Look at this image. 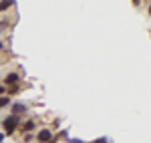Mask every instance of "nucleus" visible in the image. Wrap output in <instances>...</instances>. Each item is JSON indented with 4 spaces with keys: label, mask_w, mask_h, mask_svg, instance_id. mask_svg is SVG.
Listing matches in <instances>:
<instances>
[{
    "label": "nucleus",
    "mask_w": 151,
    "mask_h": 143,
    "mask_svg": "<svg viewBox=\"0 0 151 143\" xmlns=\"http://www.w3.org/2000/svg\"><path fill=\"white\" fill-rule=\"evenodd\" d=\"M69 143H83L81 139H69Z\"/></svg>",
    "instance_id": "11"
},
{
    "label": "nucleus",
    "mask_w": 151,
    "mask_h": 143,
    "mask_svg": "<svg viewBox=\"0 0 151 143\" xmlns=\"http://www.w3.org/2000/svg\"><path fill=\"white\" fill-rule=\"evenodd\" d=\"M36 125H38V123H36V119H32V117H30V119H22V121H20V125H18V131L30 133V131H35V129H36Z\"/></svg>",
    "instance_id": "4"
},
{
    "label": "nucleus",
    "mask_w": 151,
    "mask_h": 143,
    "mask_svg": "<svg viewBox=\"0 0 151 143\" xmlns=\"http://www.w3.org/2000/svg\"><path fill=\"white\" fill-rule=\"evenodd\" d=\"M26 111H28V107H26L24 103H14V105H10V115L20 117V115H24Z\"/></svg>",
    "instance_id": "5"
},
{
    "label": "nucleus",
    "mask_w": 151,
    "mask_h": 143,
    "mask_svg": "<svg viewBox=\"0 0 151 143\" xmlns=\"http://www.w3.org/2000/svg\"><path fill=\"white\" fill-rule=\"evenodd\" d=\"M10 8H12V2H0V12L10 10Z\"/></svg>",
    "instance_id": "8"
},
{
    "label": "nucleus",
    "mask_w": 151,
    "mask_h": 143,
    "mask_svg": "<svg viewBox=\"0 0 151 143\" xmlns=\"http://www.w3.org/2000/svg\"><path fill=\"white\" fill-rule=\"evenodd\" d=\"M93 143H109V139H97V141H93Z\"/></svg>",
    "instance_id": "10"
},
{
    "label": "nucleus",
    "mask_w": 151,
    "mask_h": 143,
    "mask_svg": "<svg viewBox=\"0 0 151 143\" xmlns=\"http://www.w3.org/2000/svg\"><path fill=\"white\" fill-rule=\"evenodd\" d=\"M20 81H22V75H20L18 71H10L8 75H6V77H4V79H2V83L6 85V87H12V85H18Z\"/></svg>",
    "instance_id": "3"
},
{
    "label": "nucleus",
    "mask_w": 151,
    "mask_h": 143,
    "mask_svg": "<svg viewBox=\"0 0 151 143\" xmlns=\"http://www.w3.org/2000/svg\"><path fill=\"white\" fill-rule=\"evenodd\" d=\"M4 137H6V135H4V133H0V143H4Z\"/></svg>",
    "instance_id": "12"
},
{
    "label": "nucleus",
    "mask_w": 151,
    "mask_h": 143,
    "mask_svg": "<svg viewBox=\"0 0 151 143\" xmlns=\"http://www.w3.org/2000/svg\"><path fill=\"white\" fill-rule=\"evenodd\" d=\"M20 117H16V115H8V117H4L2 119V133L4 135H14V133L18 131V125H20Z\"/></svg>",
    "instance_id": "1"
},
{
    "label": "nucleus",
    "mask_w": 151,
    "mask_h": 143,
    "mask_svg": "<svg viewBox=\"0 0 151 143\" xmlns=\"http://www.w3.org/2000/svg\"><path fill=\"white\" fill-rule=\"evenodd\" d=\"M0 85H2V83H0Z\"/></svg>",
    "instance_id": "15"
},
{
    "label": "nucleus",
    "mask_w": 151,
    "mask_h": 143,
    "mask_svg": "<svg viewBox=\"0 0 151 143\" xmlns=\"http://www.w3.org/2000/svg\"><path fill=\"white\" fill-rule=\"evenodd\" d=\"M0 34H2V28H0Z\"/></svg>",
    "instance_id": "14"
},
{
    "label": "nucleus",
    "mask_w": 151,
    "mask_h": 143,
    "mask_svg": "<svg viewBox=\"0 0 151 143\" xmlns=\"http://www.w3.org/2000/svg\"><path fill=\"white\" fill-rule=\"evenodd\" d=\"M20 89H22V85L18 83V85H12V87H6V93H8V97L10 95H18L20 93Z\"/></svg>",
    "instance_id": "6"
},
{
    "label": "nucleus",
    "mask_w": 151,
    "mask_h": 143,
    "mask_svg": "<svg viewBox=\"0 0 151 143\" xmlns=\"http://www.w3.org/2000/svg\"><path fill=\"white\" fill-rule=\"evenodd\" d=\"M149 16H151V4H149Z\"/></svg>",
    "instance_id": "13"
},
{
    "label": "nucleus",
    "mask_w": 151,
    "mask_h": 143,
    "mask_svg": "<svg viewBox=\"0 0 151 143\" xmlns=\"http://www.w3.org/2000/svg\"><path fill=\"white\" fill-rule=\"evenodd\" d=\"M36 141L38 143H57V137H55V133L50 131L48 127H42L40 131L36 133Z\"/></svg>",
    "instance_id": "2"
},
{
    "label": "nucleus",
    "mask_w": 151,
    "mask_h": 143,
    "mask_svg": "<svg viewBox=\"0 0 151 143\" xmlns=\"http://www.w3.org/2000/svg\"><path fill=\"white\" fill-rule=\"evenodd\" d=\"M8 105H10V97H8V95H2V97H0V109L8 107Z\"/></svg>",
    "instance_id": "7"
},
{
    "label": "nucleus",
    "mask_w": 151,
    "mask_h": 143,
    "mask_svg": "<svg viewBox=\"0 0 151 143\" xmlns=\"http://www.w3.org/2000/svg\"><path fill=\"white\" fill-rule=\"evenodd\" d=\"M4 48H6V42H4V40H0V50H4Z\"/></svg>",
    "instance_id": "9"
}]
</instances>
